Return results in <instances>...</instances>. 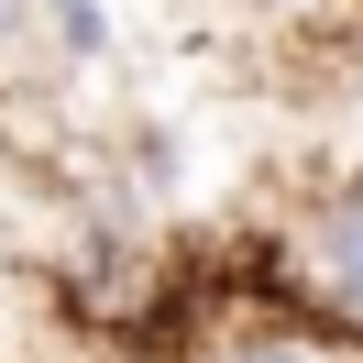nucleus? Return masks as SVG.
Listing matches in <instances>:
<instances>
[{
	"instance_id": "nucleus-1",
	"label": "nucleus",
	"mask_w": 363,
	"mask_h": 363,
	"mask_svg": "<svg viewBox=\"0 0 363 363\" xmlns=\"http://www.w3.org/2000/svg\"><path fill=\"white\" fill-rule=\"evenodd\" d=\"M297 297L319 308V330H341L363 352V177L341 199H319L308 242H297Z\"/></svg>"
},
{
	"instance_id": "nucleus-2",
	"label": "nucleus",
	"mask_w": 363,
	"mask_h": 363,
	"mask_svg": "<svg viewBox=\"0 0 363 363\" xmlns=\"http://www.w3.org/2000/svg\"><path fill=\"white\" fill-rule=\"evenodd\" d=\"M209 363H352V341L319 319H264V330H231Z\"/></svg>"
},
{
	"instance_id": "nucleus-3",
	"label": "nucleus",
	"mask_w": 363,
	"mask_h": 363,
	"mask_svg": "<svg viewBox=\"0 0 363 363\" xmlns=\"http://www.w3.org/2000/svg\"><path fill=\"white\" fill-rule=\"evenodd\" d=\"M33 11H45V0H0V55H11V45L33 33Z\"/></svg>"
}]
</instances>
